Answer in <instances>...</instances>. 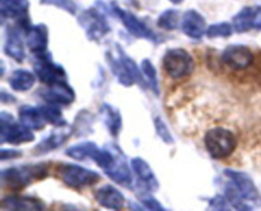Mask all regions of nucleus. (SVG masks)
<instances>
[{
    "instance_id": "obj_1",
    "label": "nucleus",
    "mask_w": 261,
    "mask_h": 211,
    "mask_svg": "<svg viewBox=\"0 0 261 211\" xmlns=\"http://www.w3.org/2000/svg\"><path fill=\"white\" fill-rule=\"evenodd\" d=\"M48 174V165L46 163L40 164H24L20 167H12L2 170L3 185L14 191L27 187L35 180L45 179Z\"/></svg>"
},
{
    "instance_id": "obj_2",
    "label": "nucleus",
    "mask_w": 261,
    "mask_h": 211,
    "mask_svg": "<svg viewBox=\"0 0 261 211\" xmlns=\"http://www.w3.org/2000/svg\"><path fill=\"white\" fill-rule=\"evenodd\" d=\"M204 144L213 159H223L236 150L237 139L226 127H213L204 136Z\"/></svg>"
},
{
    "instance_id": "obj_3",
    "label": "nucleus",
    "mask_w": 261,
    "mask_h": 211,
    "mask_svg": "<svg viewBox=\"0 0 261 211\" xmlns=\"http://www.w3.org/2000/svg\"><path fill=\"white\" fill-rule=\"evenodd\" d=\"M56 172L64 185L70 188H76V190L96 185L101 179V175L98 173L78 164L63 163L59 165Z\"/></svg>"
},
{
    "instance_id": "obj_4",
    "label": "nucleus",
    "mask_w": 261,
    "mask_h": 211,
    "mask_svg": "<svg viewBox=\"0 0 261 211\" xmlns=\"http://www.w3.org/2000/svg\"><path fill=\"white\" fill-rule=\"evenodd\" d=\"M163 69L171 79L188 78L194 71V58L184 48H170L162 58Z\"/></svg>"
},
{
    "instance_id": "obj_5",
    "label": "nucleus",
    "mask_w": 261,
    "mask_h": 211,
    "mask_svg": "<svg viewBox=\"0 0 261 211\" xmlns=\"http://www.w3.org/2000/svg\"><path fill=\"white\" fill-rule=\"evenodd\" d=\"M78 22L86 32L88 40L94 42L101 41L111 31L106 15L97 8H89L82 12L78 17Z\"/></svg>"
},
{
    "instance_id": "obj_6",
    "label": "nucleus",
    "mask_w": 261,
    "mask_h": 211,
    "mask_svg": "<svg viewBox=\"0 0 261 211\" xmlns=\"http://www.w3.org/2000/svg\"><path fill=\"white\" fill-rule=\"evenodd\" d=\"M0 142L2 144L10 145H20L24 142H31L35 140V135L32 134V130L27 129L24 125L17 124L14 121V117L7 112H2L0 114Z\"/></svg>"
},
{
    "instance_id": "obj_7",
    "label": "nucleus",
    "mask_w": 261,
    "mask_h": 211,
    "mask_svg": "<svg viewBox=\"0 0 261 211\" xmlns=\"http://www.w3.org/2000/svg\"><path fill=\"white\" fill-rule=\"evenodd\" d=\"M33 56H35L33 71L43 85H51L58 81L66 80L65 69L59 64L54 63L53 57L47 51Z\"/></svg>"
},
{
    "instance_id": "obj_8",
    "label": "nucleus",
    "mask_w": 261,
    "mask_h": 211,
    "mask_svg": "<svg viewBox=\"0 0 261 211\" xmlns=\"http://www.w3.org/2000/svg\"><path fill=\"white\" fill-rule=\"evenodd\" d=\"M112 9H114V14L121 20L124 27L126 28V31L130 35L137 38H143V40L157 42V35L142 19H139L137 15L133 14L129 10H125L122 8L117 7V5H114Z\"/></svg>"
},
{
    "instance_id": "obj_9",
    "label": "nucleus",
    "mask_w": 261,
    "mask_h": 211,
    "mask_svg": "<svg viewBox=\"0 0 261 211\" xmlns=\"http://www.w3.org/2000/svg\"><path fill=\"white\" fill-rule=\"evenodd\" d=\"M38 94L46 103L56 104V106H69L75 101V91L73 86L66 83V80L45 85L38 91Z\"/></svg>"
},
{
    "instance_id": "obj_10",
    "label": "nucleus",
    "mask_w": 261,
    "mask_h": 211,
    "mask_svg": "<svg viewBox=\"0 0 261 211\" xmlns=\"http://www.w3.org/2000/svg\"><path fill=\"white\" fill-rule=\"evenodd\" d=\"M222 63L233 70H245L254 63V53L244 45H231L222 52Z\"/></svg>"
},
{
    "instance_id": "obj_11",
    "label": "nucleus",
    "mask_w": 261,
    "mask_h": 211,
    "mask_svg": "<svg viewBox=\"0 0 261 211\" xmlns=\"http://www.w3.org/2000/svg\"><path fill=\"white\" fill-rule=\"evenodd\" d=\"M223 174L227 178H229L231 182L234 183V186L237 187V190L240 191V193L242 195V197L247 201H257L260 197V193L257 191L255 182L252 180V178L250 177L247 173L240 172V170L231 169V168H226L223 170Z\"/></svg>"
},
{
    "instance_id": "obj_12",
    "label": "nucleus",
    "mask_w": 261,
    "mask_h": 211,
    "mask_svg": "<svg viewBox=\"0 0 261 211\" xmlns=\"http://www.w3.org/2000/svg\"><path fill=\"white\" fill-rule=\"evenodd\" d=\"M130 165H132L134 174L138 177L140 187L143 188V192H154L158 190L160 183H158L157 177H155L154 172L148 164L147 160L140 157H135L130 162Z\"/></svg>"
},
{
    "instance_id": "obj_13",
    "label": "nucleus",
    "mask_w": 261,
    "mask_h": 211,
    "mask_svg": "<svg viewBox=\"0 0 261 211\" xmlns=\"http://www.w3.org/2000/svg\"><path fill=\"white\" fill-rule=\"evenodd\" d=\"M181 29L191 40H201L208 29L205 18L198 10H188L181 19Z\"/></svg>"
},
{
    "instance_id": "obj_14",
    "label": "nucleus",
    "mask_w": 261,
    "mask_h": 211,
    "mask_svg": "<svg viewBox=\"0 0 261 211\" xmlns=\"http://www.w3.org/2000/svg\"><path fill=\"white\" fill-rule=\"evenodd\" d=\"M73 131L74 127L68 126V124L63 125V126H56V129L51 131L48 136L45 137L35 147V153H37V154H46V153L58 149V147H60L61 145L68 141L69 137L73 135Z\"/></svg>"
},
{
    "instance_id": "obj_15",
    "label": "nucleus",
    "mask_w": 261,
    "mask_h": 211,
    "mask_svg": "<svg viewBox=\"0 0 261 211\" xmlns=\"http://www.w3.org/2000/svg\"><path fill=\"white\" fill-rule=\"evenodd\" d=\"M22 33L24 32L17 24H14L8 28L7 37H5L4 52L17 63H23L25 58L24 42H23Z\"/></svg>"
},
{
    "instance_id": "obj_16",
    "label": "nucleus",
    "mask_w": 261,
    "mask_h": 211,
    "mask_svg": "<svg viewBox=\"0 0 261 211\" xmlns=\"http://www.w3.org/2000/svg\"><path fill=\"white\" fill-rule=\"evenodd\" d=\"M97 202L109 210H120L125 205V197L121 191L112 185H103L94 191Z\"/></svg>"
},
{
    "instance_id": "obj_17",
    "label": "nucleus",
    "mask_w": 261,
    "mask_h": 211,
    "mask_svg": "<svg viewBox=\"0 0 261 211\" xmlns=\"http://www.w3.org/2000/svg\"><path fill=\"white\" fill-rule=\"evenodd\" d=\"M2 208L15 211H38L45 210L46 205L40 198L33 196H5L2 200Z\"/></svg>"
},
{
    "instance_id": "obj_18",
    "label": "nucleus",
    "mask_w": 261,
    "mask_h": 211,
    "mask_svg": "<svg viewBox=\"0 0 261 211\" xmlns=\"http://www.w3.org/2000/svg\"><path fill=\"white\" fill-rule=\"evenodd\" d=\"M132 170V165L130 167L127 165L122 153L119 152V154H115L114 163L107 169H105L103 172L110 179H112L117 185L129 186L133 182Z\"/></svg>"
},
{
    "instance_id": "obj_19",
    "label": "nucleus",
    "mask_w": 261,
    "mask_h": 211,
    "mask_svg": "<svg viewBox=\"0 0 261 211\" xmlns=\"http://www.w3.org/2000/svg\"><path fill=\"white\" fill-rule=\"evenodd\" d=\"M27 47L33 55H38L47 51L48 46V29L43 23L31 25L30 29L24 33Z\"/></svg>"
},
{
    "instance_id": "obj_20",
    "label": "nucleus",
    "mask_w": 261,
    "mask_h": 211,
    "mask_svg": "<svg viewBox=\"0 0 261 211\" xmlns=\"http://www.w3.org/2000/svg\"><path fill=\"white\" fill-rule=\"evenodd\" d=\"M18 118L20 124L32 131H41L47 124L40 107L30 106V104H23L18 109Z\"/></svg>"
},
{
    "instance_id": "obj_21",
    "label": "nucleus",
    "mask_w": 261,
    "mask_h": 211,
    "mask_svg": "<svg viewBox=\"0 0 261 211\" xmlns=\"http://www.w3.org/2000/svg\"><path fill=\"white\" fill-rule=\"evenodd\" d=\"M99 112H101L102 118H103L105 126L109 130L111 136H119L122 129V118L119 109L112 107L111 104L103 103L101 106V108H99Z\"/></svg>"
},
{
    "instance_id": "obj_22",
    "label": "nucleus",
    "mask_w": 261,
    "mask_h": 211,
    "mask_svg": "<svg viewBox=\"0 0 261 211\" xmlns=\"http://www.w3.org/2000/svg\"><path fill=\"white\" fill-rule=\"evenodd\" d=\"M30 2L28 0H2L0 13L2 17L8 19H20L28 15Z\"/></svg>"
},
{
    "instance_id": "obj_23",
    "label": "nucleus",
    "mask_w": 261,
    "mask_h": 211,
    "mask_svg": "<svg viewBox=\"0 0 261 211\" xmlns=\"http://www.w3.org/2000/svg\"><path fill=\"white\" fill-rule=\"evenodd\" d=\"M36 74L25 69H18L9 76V85L15 92H27L36 83Z\"/></svg>"
},
{
    "instance_id": "obj_24",
    "label": "nucleus",
    "mask_w": 261,
    "mask_h": 211,
    "mask_svg": "<svg viewBox=\"0 0 261 211\" xmlns=\"http://www.w3.org/2000/svg\"><path fill=\"white\" fill-rule=\"evenodd\" d=\"M99 147L97 146L96 142L92 141H83L79 142V144H74L71 146H69L65 150V154L69 158L74 160H86V159H92L93 160L96 158V155L98 154Z\"/></svg>"
},
{
    "instance_id": "obj_25",
    "label": "nucleus",
    "mask_w": 261,
    "mask_h": 211,
    "mask_svg": "<svg viewBox=\"0 0 261 211\" xmlns=\"http://www.w3.org/2000/svg\"><path fill=\"white\" fill-rule=\"evenodd\" d=\"M116 50H117V57L120 58V61L122 63V65L125 66V69L127 70V73L132 75V78L134 79L135 83L139 84L140 86H144V88H147V81H145L144 76H143V73H142V69L139 68V66L137 65V63H135L134 60H133L132 57H130L129 55H127L126 52H125L124 50L121 48V46L116 45Z\"/></svg>"
},
{
    "instance_id": "obj_26",
    "label": "nucleus",
    "mask_w": 261,
    "mask_h": 211,
    "mask_svg": "<svg viewBox=\"0 0 261 211\" xmlns=\"http://www.w3.org/2000/svg\"><path fill=\"white\" fill-rule=\"evenodd\" d=\"M106 57H107V61H109L110 68H111V71L114 73V75L116 76L117 81L124 86H132L133 84L135 83V80L132 78V75L127 73V70L125 69V66L122 65L120 58L112 56L111 52H107Z\"/></svg>"
},
{
    "instance_id": "obj_27",
    "label": "nucleus",
    "mask_w": 261,
    "mask_h": 211,
    "mask_svg": "<svg viewBox=\"0 0 261 211\" xmlns=\"http://www.w3.org/2000/svg\"><path fill=\"white\" fill-rule=\"evenodd\" d=\"M252 9L254 7H246L244 9L240 10L232 19V24L236 32L245 33L249 31L254 29L252 28Z\"/></svg>"
},
{
    "instance_id": "obj_28",
    "label": "nucleus",
    "mask_w": 261,
    "mask_h": 211,
    "mask_svg": "<svg viewBox=\"0 0 261 211\" xmlns=\"http://www.w3.org/2000/svg\"><path fill=\"white\" fill-rule=\"evenodd\" d=\"M140 69H142L145 81H147V85L152 89L155 96H160V81H158L157 70H155L152 61L149 58H144L140 64Z\"/></svg>"
},
{
    "instance_id": "obj_29",
    "label": "nucleus",
    "mask_w": 261,
    "mask_h": 211,
    "mask_svg": "<svg viewBox=\"0 0 261 211\" xmlns=\"http://www.w3.org/2000/svg\"><path fill=\"white\" fill-rule=\"evenodd\" d=\"M224 196L227 197L228 202L231 203V206L236 210H251L249 205L245 203V198L242 197V195L240 193V191L237 190V187L234 186L233 182L227 183L226 187H224Z\"/></svg>"
},
{
    "instance_id": "obj_30",
    "label": "nucleus",
    "mask_w": 261,
    "mask_h": 211,
    "mask_svg": "<svg viewBox=\"0 0 261 211\" xmlns=\"http://www.w3.org/2000/svg\"><path fill=\"white\" fill-rule=\"evenodd\" d=\"M40 108L47 124L54 125V126H63V125H66L65 119L63 117V112L59 108V106L47 103L43 104V106H40Z\"/></svg>"
},
{
    "instance_id": "obj_31",
    "label": "nucleus",
    "mask_w": 261,
    "mask_h": 211,
    "mask_svg": "<svg viewBox=\"0 0 261 211\" xmlns=\"http://www.w3.org/2000/svg\"><path fill=\"white\" fill-rule=\"evenodd\" d=\"M178 10L176 9H167L161 13V15L157 19V25L165 31H175L178 27Z\"/></svg>"
},
{
    "instance_id": "obj_32",
    "label": "nucleus",
    "mask_w": 261,
    "mask_h": 211,
    "mask_svg": "<svg viewBox=\"0 0 261 211\" xmlns=\"http://www.w3.org/2000/svg\"><path fill=\"white\" fill-rule=\"evenodd\" d=\"M233 24L228 22H219L209 25L206 29V37L208 38H228L233 33Z\"/></svg>"
},
{
    "instance_id": "obj_33",
    "label": "nucleus",
    "mask_w": 261,
    "mask_h": 211,
    "mask_svg": "<svg viewBox=\"0 0 261 211\" xmlns=\"http://www.w3.org/2000/svg\"><path fill=\"white\" fill-rule=\"evenodd\" d=\"M154 129H155V132H157V135L160 136V139L162 140L165 144L172 145L173 142H175V139H173L170 129H168V126L166 125V122L163 121L160 116H157L154 118Z\"/></svg>"
},
{
    "instance_id": "obj_34",
    "label": "nucleus",
    "mask_w": 261,
    "mask_h": 211,
    "mask_svg": "<svg viewBox=\"0 0 261 211\" xmlns=\"http://www.w3.org/2000/svg\"><path fill=\"white\" fill-rule=\"evenodd\" d=\"M140 203L144 206V208L147 210H153V211H165L166 207L154 197L153 195H150L149 192H142L139 195Z\"/></svg>"
},
{
    "instance_id": "obj_35",
    "label": "nucleus",
    "mask_w": 261,
    "mask_h": 211,
    "mask_svg": "<svg viewBox=\"0 0 261 211\" xmlns=\"http://www.w3.org/2000/svg\"><path fill=\"white\" fill-rule=\"evenodd\" d=\"M40 3L43 5H54L56 8H60L69 14H75L78 9L74 0H40Z\"/></svg>"
},
{
    "instance_id": "obj_36",
    "label": "nucleus",
    "mask_w": 261,
    "mask_h": 211,
    "mask_svg": "<svg viewBox=\"0 0 261 211\" xmlns=\"http://www.w3.org/2000/svg\"><path fill=\"white\" fill-rule=\"evenodd\" d=\"M209 205V208L211 210H229V206H231V203L228 202V200H227L226 196H222V195H216L214 197H212L211 200H209L208 202Z\"/></svg>"
},
{
    "instance_id": "obj_37",
    "label": "nucleus",
    "mask_w": 261,
    "mask_h": 211,
    "mask_svg": "<svg viewBox=\"0 0 261 211\" xmlns=\"http://www.w3.org/2000/svg\"><path fill=\"white\" fill-rule=\"evenodd\" d=\"M19 157H22V152L17 149H4V147H3L2 152H0V159H2V162L15 159V158Z\"/></svg>"
},
{
    "instance_id": "obj_38",
    "label": "nucleus",
    "mask_w": 261,
    "mask_h": 211,
    "mask_svg": "<svg viewBox=\"0 0 261 211\" xmlns=\"http://www.w3.org/2000/svg\"><path fill=\"white\" fill-rule=\"evenodd\" d=\"M252 28L261 29V7H254L252 9Z\"/></svg>"
},
{
    "instance_id": "obj_39",
    "label": "nucleus",
    "mask_w": 261,
    "mask_h": 211,
    "mask_svg": "<svg viewBox=\"0 0 261 211\" xmlns=\"http://www.w3.org/2000/svg\"><path fill=\"white\" fill-rule=\"evenodd\" d=\"M2 102L4 104L8 103V102L10 103V102H15V98H14V97H12V96L8 97V94L5 93V92H2Z\"/></svg>"
},
{
    "instance_id": "obj_40",
    "label": "nucleus",
    "mask_w": 261,
    "mask_h": 211,
    "mask_svg": "<svg viewBox=\"0 0 261 211\" xmlns=\"http://www.w3.org/2000/svg\"><path fill=\"white\" fill-rule=\"evenodd\" d=\"M171 3H173V4H181V3L184 2V0H170Z\"/></svg>"
}]
</instances>
